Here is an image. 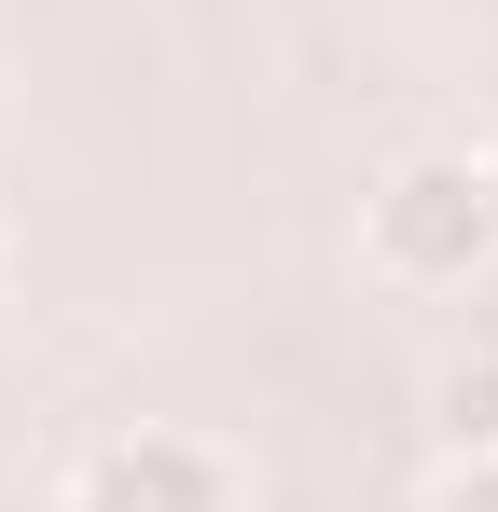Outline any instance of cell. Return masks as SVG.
<instances>
[{
  "instance_id": "obj_5",
  "label": "cell",
  "mask_w": 498,
  "mask_h": 512,
  "mask_svg": "<svg viewBox=\"0 0 498 512\" xmlns=\"http://www.w3.org/2000/svg\"><path fill=\"white\" fill-rule=\"evenodd\" d=\"M485 194H498V153H485Z\"/></svg>"
},
{
  "instance_id": "obj_3",
  "label": "cell",
  "mask_w": 498,
  "mask_h": 512,
  "mask_svg": "<svg viewBox=\"0 0 498 512\" xmlns=\"http://www.w3.org/2000/svg\"><path fill=\"white\" fill-rule=\"evenodd\" d=\"M415 416H429V457H498V346H443Z\"/></svg>"
},
{
  "instance_id": "obj_1",
  "label": "cell",
  "mask_w": 498,
  "mask_h": 512,
  "mask_svg": "<svg viewBox=\"0 0 498 512\" xmlns=\"http://www.w3.org/2000/svg\"><path fill=\"white\" fill-rule=\"evenodd\" d=\"M360 263H374L388 291H471L498 263L485 153H402V167H374V194H360Z\"/></svg>"
},
{
  "instance_id": "obj_2",
  "label": "cell",
  "mask_w": 498,
  "mask_h": 512,
  "mask_svg": "<svg viewBox=\"0 0 498 512\" xmlns=\"http://www.w3.org/2000/svg\"><path fill=\"white\" fill-rule=\"evenodd\" d=\"M70 512H249V471L208 429H111V443H83Z\"/></svg>"
},
{
  "instance_id": "obj_4",
  "label": "cell",
  "mask_w": 498,
  "mask_h": 512,
  "mask_svg": "<svg viewBox=\"0 0 498 512\" xmlns=\"http://www.w3.org/2000/svg\"><path fill=\"white\" fill-rule=\"evenodd\" d=\"M429 512H498V457H443L429 471Z\"/></svg>"
}]
</instances>
